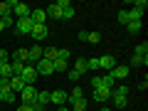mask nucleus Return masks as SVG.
<instances>
[{
  "mask_svg": "<svg viewBox=\"0 0 148 111\" xmlns=\"http://www.w3.org/2000/svg\"><path fill=\"white\" fill-rule=\"evenodd\" d=\"M37 86L35 84H25V89L20 91V99H22V104H27V106H32L35 104V96H37Z\"/></svg>",
  "mask_w": 148,
  "mask_h": 111,
  "instance_id": "obj_1",
  "label": "nucleus"
},
{
  "mask_svg": "<svg viewBox=\"0 0 148 111\" xmlns=\"http://www.w3.org/2000/svg\"><path fill=\"white\" fill-rule=\"evenodd\" d=\"M32 27H35L32 17H20V20H15V32L17 35H30Z\"/></svg>",
  "mask_w": 148,
  "mask_h": 111,
  "instance_id": "obj_2",
  "label": "nucleus"
},
{
  "mask_svg": "<svg viewBox=\"0 0 148 111\" xmlns=\"http://www.w3.org/2000/svg\"><path fill=\"white\" fill-rule=\"evenodd\" d=\"M37 69H35V64H25V69H22V74H20V79L25 82V84H35L37 82Z\"/></svg>",
  "mask_w": 148,
  "mask_h": 111,
  "instance_id": "obj_3",
  "label": "nucleus"
},
{
  "mask_svg": "<svg viewBox=\"0 0 148 111\" xmlns=\"http://www.w3.org/2000/svg\"><path fill=\"white\" fill-rule=\"evenodd\" d=\"M146 8H148V5H146V0H138V3H133V8L128 10V17L141 22V20H143V10H146Z\"/></svg>",
  "mask_w": 148,
  "mask_h": 111,
  "instance_id": "obj_4",
  "label": "nucleus"
},
{
  "mask_svg": "<svg viewBox=\"0 0 148 111\" xmlns=\"http://www.w3.org/2000/svg\"><path fill=\"white\" fill-rule=\"evenodd\" d=\"M114 67H116V57H114V54H101V57H99V69L111 72Z\"/></svg>",
  "mask_w": 148,
  "mask_h": 111,
  "instance_id": "obj_5",
  "label": "nucleus"
},
{
  "mask_svg": "<svg viewBox=\"0 0 148 111\" xmlns=\"http://www.w3.org/2000/svg\"><path fill=\"white\" fill-rule=\"evenodd\" d=\"M47 35H49L47 25H35V27H32V32H30V37L35 40V42H42V40H45Z\"/></svg>",
  "mask_w": 148,
  "mask_h": 111,
  "instance_id": "obj_6",
  "label": "nucleus"
},
{
  "mask_svg": "<svg viewBox=\"0 0 148 111\" xmlns=\"http://www.w3.org/2000/svg\"><path fill=\"white\" fill-rule=\"evenodd\" d=\"M35 69H37V74H40V77H49V74H54V72H52V62H47L45 57L35 64Z\"/></svg>",
  "mask_w": 148,
  "mask_h": 111,
  "instance_id": "obj_7",
  "label": "nucleus"
},
{
  "mask_svg": "<svg viewBox=\"0 0 148 111\" xmlns=\"http://www.w3.org/2000/svg\"><path fill=\"white\" fill-rule=\"evenodd\" d=\"M30 12H32L30 5H25V3H17L15 10H12V17H15V20H20V17H30Z\"/></svg>",
  "mask_w": 148,
  "mask_h": 111,
  "instance_id": "obj_8",
  "label": "nucleus"
},
{
  "mask_svg": "<svg viewBox=\"0 0 148 111\" xmlns=\"http://www.w3.org/2000/svg\"><path fill=\"white\" fill-rule=\"evenodd\" d=\"M128 72H131V67H126V64H116V67L111 69V77H114V79H126L128 77Z\"/></svg>",
  "mask_w": 148,
  "mask_h": 111,
  "instance_id": "obj_9",
  "label": "nucleus"
},
{
  "mask_svg": "<svg viewBox=\"0 0 148 111\" xmlns=\"http://www.w3.org/2000/svg\"><path fill=\"white\" fill-rule=\"evenodd\" d=\"M57 5L62 8V17H64V20H72V17H74V5L69 3V0H59Z\"/></svg>",
  "mask_w": 148,
  "mask_h": 111,
  "instance_id": "obj_10",
  "label": "nucleus"
},
{
  "mask_svg": "<svg viewBox=\"0 0 148 111\" xmlns=\"http://www.w3.org/2000/svg\"><path fill=\"white\" fill-rule=\"evenodd\" d=\"M30 17H32V22H35V25H45V17H47V12H45V8H32Z\"/></svg>",
  "mask_w": 148,
  "mask_h": 111,
  "instance_id": "obj_11",
  "label": "nucleus"
},
{
  "mask_svg": "<svg viewBox=\"0 0 148 111\" xmlns=\"http://www.w3.org/2000/svg\"><path fill=\"white\" fill-rule=\"evenodd\" d=\"M94 99L99 101V104H106V101L111 99V89H104V86H99V89H94Z\"/></svg>",
  "mask_w": 148,
  "mask_h": 111,
  "instance_id": "obj_12",
  "label": "nucleus"
},
{
  "mask_svg": "<svg viewBox=\"0 0 148 111\" xmlns=\"http://www.w3.org/2000/svg\"><path fill=\"white\" fill-rule=\"evenodd\" d=\"M49 101H52V104H57V106H64L67 104V94H64V91H49Z\"/></svg>",
  "mask_w": 148,
  "mask_h": 111,
  "instance_id": "obj_13",
  "label": "nucleus"
},
{
  "mask_svg": "<svg viewBox=\"0 0 148 111\" xmlns=\"http://www.w3.org/2000/svg\"><path fill=\"white\" fill-rule=\"evenodd\" d=\"M47 104H49V91H37L35 104H32V106H40V109H45Z\"/></svg>",
  "mask_w": 148,
  "mask_h": 111,
  "instance_id": "obj_14",
  "label": "nucleus"
},
{
  "mask_svg": "<svg viewBox=\"0 0 148 111\" xmlns=\"http://www.w3.org/2000/svg\"><path fill=\"white\" fill-rule=\"evenodd\" d=\"M27 52H30V59H27V64H37L40 59H42V47H37V45H35V47H30Z\"/></svg>",
  "mask_w": 148,
  "mask_h": 111,
  "instance_id": "obj_15",
  "label": "nucleus"
},
{
  "mask_svg": "<svg viewBox=\"0 0 148 111\" xmlns=\"http://www.w3.org/2000/svg\"><path fill=\"white\" fill-rule=\"evenodd\" d=\"M27 59H30V52H27L25 47H20V49H15V52H12V62H22V64H27Z\"/></svg>",
  "mask_w": 148,
  "mask_h": 111,
  "instance_id": "obj_16",
  "label": "nucleus"
},
{
  "mask_svg": "<svg viewBox=\"0 0 148 111\" xmlns=\"http://www.w3.org/2000/svg\"><path fill=\"white\" fill-rule=\"evenodd\" d=\"M22 89H25V82H22L20 77H10V91L12 94H20Z\"/></svg>",
  "mask_w": 148,
  "mask_h": 111,
  "instance_id": "obj_17",
  "label": "nucleus"
},
{
  "mask_svg": "<svg viewBox=\"0 0 148 111\" xmlns=\"http://www.w3.org/2000/svg\"><path fill=\"white\" fill-rule=\"evenodd\" d=\"M45 12H47V17H54V20H62V8H59L57 3H52V5H49Z\"/></svg>",
  "mask_w": 148,
  "mask_h": 111,
  "instance_id": "obj_18",
  "label": "nucleus"
},
{
  "mask_svg": "<svg viewBox=\"0 0 148 111\" xmlns=\"http://www.w3.org/2000/svg\"><path fill=\"white\" fill-rule=\"evenodd\" d=\"M79 99H84V91H82V86H74L72 94L67 96V101H69V104H74V101H79Z\"/></svg>",
  "mask_w": 148,
  "mask_h": 111,
  "instance_id": "obj_19",
  "label": "nucleus"
},
{
  "mask_svg": "<svg viewBox=\"0 0 148 111\" xmlns=\"http://www.w3.org/2000/svg\"><path fill=\"white\" fill-rule=\"evenodd\" d=\"M42 57L47 59V62H54V59H57V47H45L42 49Z\"/></svg>",
  "mask_w": 148,
  "mask_h": 111,
  "instance_id": "obj_20",
  "label": "nucleus"
},
{
  "mask_svg": "<svg viewBox=\"0 0 148 111\" xmlns=\"http://www.w3.org/2000/svg\"><path fill=\"white\" fill-rule=\"evenodd\" d=\"M0 77H3V79H10V77H12L10 62H3V64H0Z\"/></svg>",
  "mask_w": 148,
  "mask_h": 111,
  "instance_id": "obj_21",
  "label": "nucleus"
},
{
  "mask_svg": "<svg viewBox=\"0 0 148 111\" xmlns=\"http://www.w3.org/2000/svg\"><path fill=\"white\" fill-rule=\"evenodd\" d=\"M111 101H114V106H119V109H123V106H126V96L114 94V91H111Z\"/></svg>",
  "mask_w": 148,
  "mask_h": 111,
  "instance_id": "obj_22",
  "label": "nucleus"
},
{
  "mask_svg": "<svg viewBox=\"0 0 148 111\" xmlns=\"http://www.w3.org/2000/svg\"><path fill=\"white\" fill-rule=\"evenodd\" d=\"M99 79H101V86H104V89H111V86H114V82H116V79H114V77H111L109 72H106L104 77H99Z\"/></svg>",
  "mask_w": 148,
  "mask_h": 111,
  "instance_id": "obj_23",
  "label": "nucleus"
},
{
  "mask_svg": "<svg viewBox=\"0 0 148 111\" xmlns=\"http://www.w3.org/2000/svg\"><path fill=\"white\" fill-rule=\"evenodd\" d=\"M52 72H67V62H64V59H54L52 62Z\"/></svg>",
  "mask_w": 148,
  "mask_h": 111,
  "instance_id": "obj_24",
  "label": "nucleus"
},
{
  "mask_svg": "<svg viewBox=\"0 0 148 111\" xmlns=\"http://www.w3.org/2000/svg\"><path fill=\"white\" fill-rule=\"evenodd\" d=\"M136 57H141V59H148V45H146V42L136 47Z\"/></svg>",
  "mask_w": 148,
  "mask_h": 111,
  "instance_id": "obj_25",
  "label": "nucleus"
},
{
  "mask_svg": "<svg viewBox=\"0 0 148 111\" xmlns=\"http://www.w3.org/2000/svg\"><path fill=\"white\" fill-rule=\"evenodd\" d=\"M69 111H86V96H84V99H79V101H74Z\"/></svg>",
  "mask_w": 148,
  "mask_h": 111,
  "instance_id": "obj_26",
  "label": "nucleus"
},
{
  "mask_svg": "<svg viewBox=\"0 0 148 111\" xmlns=\"http://www.w3.org/2000/svg\"><path fill=\"white\" fill-rule=\"evenodd\" d=\"M10 67H12V77H20L22 69H25V64L22 62H10Z\"/></svg>",
  "mask_w": 148,
  "mask_h": 111,
  "instance_id": "obj_27",
  "label": "nucleus"
},
{
  "mask_svg": "<svg viewBox=\"0 0 148 111\" xmlns=\"http://www.w3.org/2000/svg\"><path fill=\"white\" fill-rule=\"evenodd\" d=\"M86 42L99 45V42H101V35H99V32H86Z\"/></svg>",
  "mask_w": 148,
  "mask_h": 111,
  "instance_id": "obj_28",
  "label": "nucleus"
},
{
  "mask_svg": "<svg viewBox=\"0 0 148 111\" xmlns=\"http://www.w3.org/2000/svg\"><path fill=\"white\" fill-rule=\"evenodd\" d=\"M74 72H79V74L89 72V69H86V59H77V64H74Z\"/></svg>",
  "mask_w": 148,
  "mask_h": 111,
  "instance_id": "obj_29",
  "label": "nucleus"
},
{
  "mask_svg": "<svg viewBox=\"0 0 148 111\" xmlns=\"http://www.w3.org/2000/svg\"><path fill=\"white\" fill-rule=\"evenodd\" d=\"M0 101H5V104H12V101H15V94H12V91H0Z\"/></svg>",
  "mask_w": 148,
  "mask_h": 111,
  "instance_id": "obj_30",
  "label": "nucleus"
},
{
  "mask_svg": "<svg viewBox=\"0 0 148 111\" xmlns=\"http://www.w3.org/2000/svg\"><path fill=\"white\" fill-rule=\"evenodd\" d=\"M141 27H143V22H138V20H131V22L126 25V30H128V32H138Z\"/></svg>",
  "mask_w": 148,
  "mask_h": 111,
  "instance_id": "obj_31",
  "label": "nucleus"
},
{
  "mask_svg": "<svg viewBox=\"0 0 148 111\" xmlns=\"http://www.w3.org/2000/svg\"><path fill=\"white\" fill-rule=\"evenodd\" d=\"M0 22H3V25H5V27L15 25V17H12V12H8V15H3V17H0Z\"/></svg>",
  "mask_w": 148,
  "mask_h": 111,
  "instance_id": "obj_32",
  "label": "nucleus"
},
{
  "mask_svg": "<svg viewBox=\"0 0 148 111\" xmlns=\"http://www.w3.org/2000/svg\"><path fill=\"white\" fill-rule=\"evenodd\" d=\"M119 22H121L123 27H126L128 22H131V17H128V10H121V12H119Z\"/></svg>",
  "mask_w": 148,
  "mask_h": 111,
  "instance_id": "obj_33",
  "label": "nucleus"
},
{
  "mask_svg": "<svg viewBox=\"0 0 148 111\" xmlns=\"http://www.w3.org/2000/svg\"><path fill=\"white\" fill-rule=\"evenodd\" d=\"M148 64V59H141V57H136L133 54V59H131V67H146Z\"/></svg>",
  "mask_w": 148,
  "mask_h": 111,
  "instance_id": "obj_34",
  "label": "nucleus"
},
{
  "mask_svg": "<svg viewBox=\"0 0 148 111\" xmlns=\"http://www.w3.org/2000/svg\"><path fill=\"white\" fill-rule=\"evenodd\" d=\"M86 69H99V57H91V59H86Z\"/></svg>",
  "mask_w": 148,
  "mask_h": 111,
  "instance_id": "obj_35",
  "label": "nucleus"
},
{
  "mask_svg": "<svg viewBox=\"0 0 148 111\" xmlns=\"http://www.w3.org/2000/svg\"><path fill=\"white\" fill-rule=\"evenodd\" d=\"M114 94H121V96H128V86L126 84H121V86H116V89H111Z\"/></svg>",
  "mask_w": 148,
  "mask_h": 111,
  "instance_id": "obj_36",
  "label": "nucleus"
},
{
  "mask_svg": "<svg viewBox=\"0 0 148 111\" xmlns=\"http://www.w3.org/2000/svg\"><path fill=\"white\" fill-rule=\"evenodd\" d=\"M57 59H64V62H67L69 59V49H59L57 47Z\"/></svg>",
  "mask_w": 148,
  "mask_h": 111,
  "instance_id": "obj_37",
  "label": "nucleus"
},
{
  "mask_svg": "<svg viewBox=\"0 0 148 111\" xmlns=\"http://www.w3.org/2000/svg\"><path fill=\"white\" fill-rule=\"evenodd\" d=\"M67 77H69L72 82H79V77H82V74H79V72H74V69H67Z\"/></svg>",
  "mask_w": 148,
  "mask_h": 111,
  "instance_id": "obj_38",
  "label": "nucleus"
},
{
  "mask_svg": "<svg viewBox=\"0 0 148 111\" xmlns=\"http://www.w3.org/2000/svg\"><path fill=\"white\" fill-rule=\"evenodd\" d=\"M0 91H10V79H3L0 77Z\"/></svg>",
  "mask_w": 148,
  "mask_h": 111,
  "instance_id": "obj_39",
  "label": "nucleus"
},
{
  "mask_svg": "<svg viewBox=\"0 0 148 111\" xmlns=\"http://www.w3.org/2000/svg\"><path fill=\"white\" fill-rule=\"evenodd\" d=\"M3 62H10V54H8V49H0V64Z\"/></svg>",
  "mask_w": 148,
  "mask_h": 111,
  "instance_id": "obj_40",
  "label": "nucleus"
},
{
  "mask_svg": "<svg viewBox=\"0 0 148 111\" xmlns=\"http://www.w3.org/2000/svg\"><path fill=\"white\" fill-rule=\"evenodd\" d=\"M8 12H10V8H8V3H0V17H3V15H8Z\"/></svg>",
  "mask_w": 148,
  "mask_h": 111,
  "instance_id": "obj_41",
  "label": "nucleus"
},
{
  "mask_svg": "<svg viewBox=\"0 0 148 111\" xmlns=\"http://www.w3.org/2000/svg\"><path fill=\"white\" fill-rule=\"evenodd\" d=\"M17 111H32V106H27V104H22V106H17Z\"/></svg>",
  "mask_w": 148,
  "mask_h": 111,
  "instance_id": "obj_42",
  "label": "nucleus"
},
{
  "mask_svg": "<svg viewBox=\"0 0 148 111\" xmlns=\"http://www.w3.org/2000/svg\"><path fill=\"white\" fill-rule=\"evenodd\" d=\"M57 111H69V109H67V106H59V109H57Z\"/></svg>",
  "mask_w": 148,
  "mask_h": 111,
  "instance_id": "obj_43",
  "label": "nucleus"
},
{
  "mask_svg": "<svg viewBox=\"0 0 148 111\" xmlns=\"http://www.w3.org/2000/svg\"><path fill=\"white\" fill-rule=\"evenodd\" d=\"M32 111H42V109H40V106H32Z\"/></svg>",
  "mask_w": 148,
  "mask_h": 111,
  "instance_id": "obj_44",
  "label": "nucleus"
},
{
  "mask_svg": "<svg viewBox=\"0 0 148 111\" xmlns=\"http://www.w3.org/2000/svg\"><path fill=\"white\" fill-rule=\"evenodd\" d=\"M101 111H111V109H109V106H101Z\"/></svg>",
  "mask_w": 148,
  "mask_h": 111,
  "instance_id": "obj_45",
  "label": "nucleus"
},
{
  "mask_svg": "<svg viewBox=\"0 0 148 111\" xmlns=\"http://www.w3.org/2000/svg\"><path fill=\"white\" fill-rule=\"evenodd\" d=\"M3 30H5V25H3V22H0V32H3Z\"/></svg>",
  "mask_w": 148,
  "mask_h": 111,
  "instance_id": "obj_46",
  "label": "nucleus"
}]
</instances>
